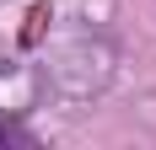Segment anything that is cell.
Listing matches in <instances>:
<instances>
[{
	"instance_id": "1",
	"label": "cell",
	"mask_w": 156,
	"mask_h": 150,
	"mask_svg": "<svg viewBox=\"0 0 156 150\" xmlns=\"http://www.w3.org/2000/svg\"><path fill=\"white\" fill-rule=\"evenodd\" d=\"M43 86L65 102H92L102 91L113 86V48L108 43H92V38H81V43L59 48L43 70Z\"/></svg>"
},
{
	"instance_id": "2",
	"label": "cell",
	"mask_w": 156,
	"mask_h": 150,
	"mask_svg": "<svg viewBox=\"0 0 156 150\" xmlns=\"http://www.w3.org/2000/svg\"><path fill=\"white\" fill-rule=\"evenodd\" d=\"M32 91H38V86L22 75V64H16V59L0 64V113H22V107L32 102Z\"/></svg>"
}]
</instances>
